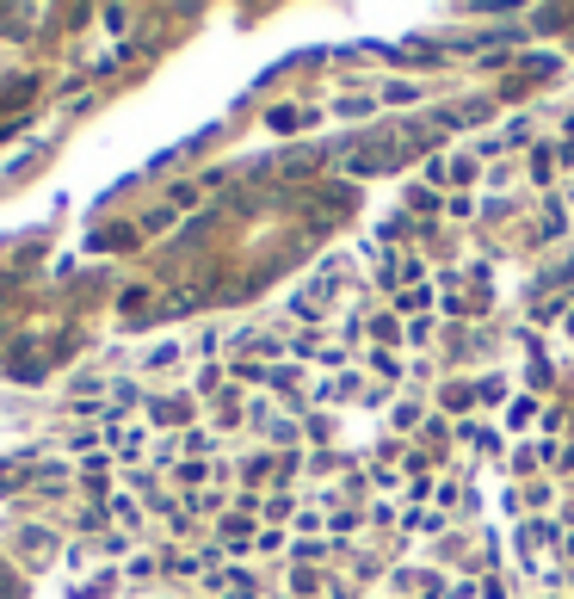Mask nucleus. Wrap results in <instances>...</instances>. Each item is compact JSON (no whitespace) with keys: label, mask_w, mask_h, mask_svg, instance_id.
<instances>
[{"label":"nucleus","mask_w":574,"mask_h":599,"mask_svg":"<svg viewBox=\"0 0 574 599\" xmlns=\"http://www.w3.org/2000/svg\"><path fill=\"white\" fill-rule=\"evenodd\" d=\"M396 532H408V538H439V532H445V513H433V507H408Z\"/></svg>","instance_id":"f257e3e1"},{"label":"nucleus","mask_w":574,"mask_h":599,"mask_svg":"<svg viewBox=\"0 0 574 599\" xmlns=\"http://www.w3.org/2000/svg\"><path fill=\"white\" fill-rule=\"evenodd\" d=\"M482 180V155H451L445 161V186H476Z\"/></svg>","instance_id":"f03ea898"},{"label":"nucleus","mask_w":574,"mask_h":599,"mask_svg":"<svg viewBox=\"0 0 574 599\" xmlns=\"http://www.w3.org/2000/svg\"><path fill=\"white\" fill-rule=\"evenodd\" d=\"M389 427H396V433H420V427H426L420 396H402V402H396V414H389Z\"/></svg>","instance_id":"7ed1b4c3"},{"label":"nucleus","mask_w":574,"mask_h":599,"mask_svg":"<svg viewBox=\"0 0 574 599\" xmlns=\"http://www.w3.org/2000/svg\"><path fill=\"white\" fill-rule=\"evenodd\" d=\"M414 593H420V599H445L451 587H445V575H439V569H414Z\"/></svg>","instance_id":"20e7f679"},{"label":"nucleus","mask_w":574,"mask_h":599,"mask_svg":"<svg viewBox=\"0 0 574 599\" xmlns=\"http://www.w3.org/2000/svg\"><path fill=\"white\" fill-rule=\"evenodd\" d=\"M365 334H371L377 346H389V340H402V322H396V315H371V322H365Z\"/></svg>","instance_id":"39448f33"},{"label":"nucleus","mask_w":574,"mask_h":599,"mask_svg":"<svg viewBox=\"0 0 574 599\" xmlns=\"http://www.w3.org/2000/svg\"><path fill=\"white\" fill-rule=\"evenodd\" d=\"M321 587H328V581H321L315 569H291V599H315Z\"/></svg>","instance_id":"423d86ee"},{"label":"nucleus","mask_w":574,"mask_h":599,"mask_svg":"<svg viewBox=\"0 0 574 599\" xmlns=\"http://www.w3.org/2000/svg\"><path fill=\"white\" fill-rule=\"evenodd\" d=\"M531 420H537V402H531V396L507 402V427H513V433H519V427H531Z\"/></svg>","instance_id":"0eeeda50"},{"label":"nucleus","mask_w":574,"mask_h":599,"mask_svg":"<svg viewBox=\"0 0 574 599\" xmlns=\"http://www.w3.org/2000/svg\"><path fill=\"white\" fill-rule=\"evenodd\" d=\"M371 371H377V377H396V371H402V359H396L389 346H371Z\"/></svg>","instance_id":"6e6552de"},{"label":"nucleus","mask_w":574,"mask_h":599,"mask_svg":"<svg viewBox=\"0 0 574 599\" xmlns=\"http://www.w3.org/2000/svg\"><path fill=\"white\" fill-rule=\"evenodd\" d=\"M402 334H408V346H426V340H433V315H414V322H402Z\"/></svg>","instance_id":"1a4fd4ad"},{"label":"nucleus","mask_w":574,"mask_h":599,"mask_svg":"<svg viewBox=\"0 0 574 599\" xmlns=\"http://www.w3.org/2000/svg\"><path fill=\"white\" fill-rule=\"evenodd\" d=\"M500 143H519V149H525V143H531V118H513V124H507V136H500Z\"/></svg>","instance_id":"9d476101"},{"label":"nucleus","mask_w":574,"mask_h":599,"mask_svg":"<svg viewBox=\"0 0 574 599\" xmlns=\"http://www.w3.org/2000/svg\"><path fill=\"white\" fill-rule=\"evenodd\" d=\"M445 599H476V581H457V587H451Z\"/></svg>","instance_id":"9b49d317"},{"label":"nucleus","mask_w":574,"mask_h":599,"mask_svg":"<svg viewBox=\"0 0 574 599\" xmlns=\"http://www.w3.org/2000/svg\"><path fill=\"white\" fill-rule=\"evenodd\" d=\"M556 470H562V476L574 470V445H562V457H556Z\"/></svg>","instance_id":"f8f14e48"},{"label":"nucleus","mask_w":574,"mask_h":599,"mask_svg":"<svg viewBox=\"0 0 574 599\" xmlns=\"http://www.w3.org/2000/svg\"><path fill=\"white\" fill-rule=\"evenodd\" d=\"M556 278H568V285H574V254H568V260H562V272H556Z\"/></svg>","instance_id":"ddd939ff"},{"label":"nucleus","mask_w":574,"mask_h":599,"mask_svg":"<svg viewBox=\"0 0 574 599\" xmlns=\"http://www.w3.org/2000/svg\"><path fill=\"white\" fill-rule=\"evenodd\" d=\"M562 550H568V556H574V532H568V538H562Z\"/></svg>","instance_id":"4468645a"}]
</instances>
